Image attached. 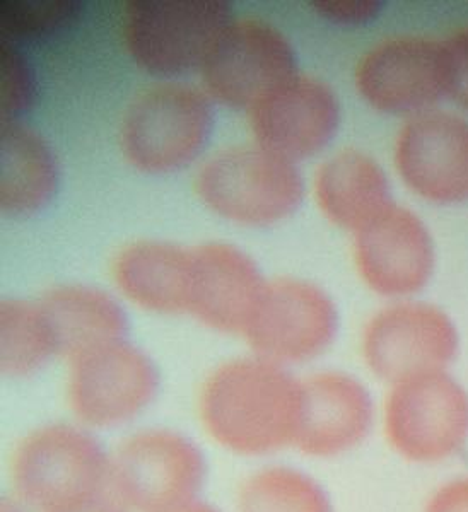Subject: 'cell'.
Listing matches in <instances>:
<instances>
[{
	"mask_svg": "<svg viewBox=\"0 0 468 512\" xmlns=\"http://www.w3.org/2000/svg\"><path fill=\"white\" fill-rule=\"evenodd\" d=\"M383 431L390 448L410 463L450 460L468 441L467 390L446 371L402 379L385 400Z\"/></svg>",
	"mask_w": 468,
	"mask_h": 512,
	"instance_id": "cell-8",
	"label": "cell"
},
{
	"mask_svg": "<svg viewBox=\"0 0 468 512\" xmlns=\"http://www.w3.org/2000/svg\"><path fill=\"white\" fill-rule=\"evenodd\" d=\"M359 274L381 296H407L428 284L434 267L433 239L424 222L393 204L356 233Z\"/></svg>",
	"mask_w": 468,
	"mask_h": 512,
	"instance_id": "cell-16",
	"label": "cell"
},
{
	"mask_svg": "<svg viewBox=\"0 0 468 512\" xmlns=\"http://www.w3.org/2000/svg\"><path fill=\"white\" fill-rule=\"evenodd\" d=\"M195 188L207 209L243 226L282 221L305 197V181L296 163L258 144L214 154L200 168Z\"/></svg>",
	"mask_w": 468,
	"mask_h": 512,
	"instance_id": "cell-6",
	"label": "cell"
},
{
	"mask_svg": "<svg viewBox=\"0 0 468 512\" xmlns=\"http://www.w3.org/2000/svg\"><path fill=\"white\" fill-rule=\"evenodd\" d=\"M339 313L327 292L310 282H267L243 338L252 354L282 367L313 361L334 344Z\"/></svg>",
	"mask_w": 468,
	"mask_h": 512,
	"instance_id": "cell-10",
	"label": "cell"
},
{
	"mask_svg": "<svg viewBox=\"0 0 468 512\" xmlns=\"http://www.w3.org/2000/svg\"><path fill=\"white\" fill-rule=\"evenodd\" d=\"M192 268V250L164 241H137L118 253L113 277L139 308L178 315L188 313Z\"/></svg>",
	"mask_w": 468,
	"mask_h": 512,
	"instance_id": "cell-18",
	"label": "cell"
},
{
	"mask_svg": "<svg viewBox=\"0 0 468 512\" xmlns=\"http://www.w3.org/2000/svg\"><path fill=\"white\" fill-rule=\"evenodd\" d=\"M82 14L74 0H6L0 4L2 41L19 43L50 40L71 30Z\"/></svg>",
	"mask_w": 468,
	"mask_h": 512,
	"instance_id": "cell-24",
	"label": "cell"
},
{
	"mask_svg": "<svg viewBox=\"0 0 468 512\" xmlns=\"http://www.w3.org/2000/svg\"><path fill=\"white\" fill-rule=\"evenodd\" d=\"M398 173L417 195L436 204L468 198V123L443 111H424L400 132Z\"/></svg>",
	"mask_w": 468,
	"mask_h": 512,
	"instance_id": "cell-14",
	"label": "cell"
},
{
	"mask_svg": "<svg viewBox=\"0 0 468 512\" xmlns=\"http://www.w3.org/2000/svg\"><path fill=\"white\" fill-rule=\"evenodd\" d=\"M231 23L224 0H135L123 12V41L144 72L175 79L200 70Z\"/></svg>",
	"mask_w": 468,
	"mask_h": 512,
	"instance_id": "cell-5",
	"label": "cell"
},
{
	"mask_svg": "<svg viewBox=\"0 0 468 512\" xmlns=\"http://www.w3.org/2000/svg\"><path fill=\"white\" fill-rule=\"evenodd\" d=\"M207 478L204 449L173 427L139 429L112 453L110 492L130 512H173L199 501Z\"/></svg>",
	"mask_w": 468,
	"mask_h": 512,
	"instance_id": "cell-3",
	"label": "cell"
},
{
	"mask_svg": "<svg viewBox=\"0 0 468 512\" xmlns=\"http://www.w3.org/2000/svg\"><path fill=\"white\" fill-rule=\"evenodd\" d=\"M173 512H224L221 507H217L212 502L205 501L204 497L199 501L190 502L187 506L180 507Z\"/></svg>",
	"mask_w": 468,
	"mask_h": 512,
	"instance_id": "cell-30",
	"label": "cell"
},
{
	"mask_svg": "<svg viewBox=\"0 0 468 512\" xmlns=\"http://www.w3.org/2000/svg\"><path fill=\"white\" fill-rule=\"evenodd\" d=\"M236 512H335L322 483L291 465L258 468L241 482Z\"/></svg>",
	"mask_w": 468,
	"mask_h": 512,
	"instance_id": "cell-23",
	"label": "cell"
},
{
	"mask_svg": "<svg viewBox=\"0 0 468 512\" xmlns=\"http://www.w3.org/2000/svg\"><path fill=\"white\" fill-rule=\"evenodd\" d=\"M373 396L352 374L323 371L303 381V419L296 446L315 460H334L359 448L375 425Z\"/></svg>",
	"mask_w": 468,
	"mask_h": 512,
	"instance_id": "cell-15",
	"label": "cell"
},
{
	"mask_svg": "<svg viewBox=\"0 0 468 512\" xmlns=\"http://www.w3.org/2000/svg\"><path fill=\"white\" fill-rule=\"evenodd\" d=\"M248 113L255 144L293 163L322 151L334 139L340 123V103L334 89L301 74Z\"/></svg>",
	"mask_w": 468,
	"mask_h": 512,
	"instance_id": "cell-13",
	"label": "cell"
},
{
	"mask_svg": "<svg viewBox=\"0 0 468 512\" xmlns=\"http://www.w3.org/2000/svg\"><path fill=\"white\" fill-rule=\"evenodd\" d=\"M0 512H31L28 507L24 506L23 502L19 501L18 497L14 495H7L2 501V509Z\"/></svg>",
	"mask_w": 468,
	"mask_h": 512,
	"instance_id": "cell-31",
	"label": "cell"
},
{
	"mask_svg": "<svg viewBox=\"0 0 468 512\" xmlns=\"http://www.w3.org/2000/svg\"><path fill=\"white\" fill-rule=\"evenodd\" d=\"M315 11L330 23L356 26L369 23L381 11L380 2L375 0H330L315 2Z\"/></svg>",
	"mask_w": 468,
	"mask_h": 512,
	"instance_id": "cell-26",
	"label": "cell"
},
{
	"mask_svg": "<svg viewBox=\"0 0 468 512\" xmlns=\"http://www.w3.org/2000/svg\"><path fill=\"white\" fill-rule=\"evenodd\" d=\"M112 453L72 422L38 425L11 458L12 495L31 512H69L110 495Z\"/></svg>",
	"mask_w": 468,
	"mask_h": 512,
	"instance_id": "cell-2",
	"label": "cell"
},
{
	"mask_svg": "<svg viewBox=\"0 0 468 512\" xmlns=\"http://www.w3.org/2000/svg\"><path fill=\"white\" fill-rule=\"evenodd\" d=\"M69 512H130L129 509H125V507L120 504V502L113 497L112 494L105 495V497H101L98 501L89 502L86 506L79 507V509H74V511Z\"/></svg>",
	"mask_w": 468,
	"mask_h": 512,
	"instance_id": "cell-29",
	"label": "cell"
},
{
	"mask_svg": "<svg viewBox=\"0 0 468 512\" xmlns=\"http://www.w3.org/2000/svg\"><path fill=\"white\" fill-rule=\"evenodd\" d=\"M450 65V93L468 110V30L445 41Z\"/></svg>",
	"mask_w": 468,
	"mask_h": 512,
	"instance_id": "cell-27",
	"label": "cell"
},
{
	"mask_svg": "<svg viewBox=\"0 0 468 512\" xmlns=\"http://www.w3.org/2000/svg\"><path fill=\"white\" fill-rule=\"evenodd\" d=\"M315 193L323 214L354 234L393 205L385 171L361 151H342L323 163Z\"/></svg>",
	"mask_w": 468,
	"mask_h": 512,
	"instance_id": "cell-20",
	"label": "cell"
},
{
	"mask_svg": "<svg viewBox=\"0 0 468 512\" xmlns=\"http://www.w3.org/2000/svg\"><path fill=\"white\" fill-rule=\"evenodd\" d=\"M59 163L47 140L19 120L0 127V209L24 217L47 207L59 188Z\"/></svg>",
	"mask_w": 468,
	"mask_h": 512,
	"instance_id": "cell-19",
	"label": "cell"
},
{
	"mask_svg": "<svg viewBox=\"0 0 468 512\" xmlns=\"http://www.w3.org/2000/svg\"><path fill=\"white\" fill-rule=\"evenodd\" d=\"M59 355V345L40 303L14 297L2 301L0 369L6 378H31Z\"/></svg>",
	"mask_w": 468,
	"mask_h": 512,
	"instance_id": "cell-22",
	"label": "cell"
},
{
	"mask_svg": "<svg viewBox=\"0 0 468 512\" xmlns=\"http://www.w3.org/2000/svg\"><path fill=\"white\" fill-rule=\"evenodd\" d=\"M361 352L369 371L390 384L445 371L457 357V326L445 311L429 304H397L369 320Z\"/></svg>",
	"mask_w": 468,
	"mask_h": 512,
	"instance_id": "cell-11",
	"label": "cell"
},
{
	"mask_svg": "<svg viewBox=\"0 0 468 512\" xmlns=\"http://www.w3.org/2000/svg\"><path fill=\"white\" fill-rule=\"evenodd\" d=\"M36 76L19 47L2 41L0 47V111L2 120H19L36 99Z\"/></svg>",
	"mask_w": 468,
	"mask_h": 512,
	"instance_id": "cell-25",
	"label": "cell"
},
{
	"mask_svg": "<svg viewBox=\"0 0 468 512\" xmlns=\"http://www.w3.org/2000/svg\"><path fill=\"white\" fill-rule=\"evenodd\" d=\"M424 512H468V477L441 485L431 495Z\"/></svg>",
	"mask_w": 468,
	"mask_h": 512,
	"instance_id": "cell-28",
	"label": "cell"
},
{
	"mask_svg": "<svg viewBox=\"0 0 468 512\" xmlns=\"http://www.w3.org/2000/svg\"><path fill=\"white\" fill-rule=\"evenodd\" d=\"M38 303L52 326L59 354L67 361L129 333V318L117 299L96 287H53Z\"/></svg>",
	"mask_w": 468,
	"mask_h": 512,
	"instance_id": "cell-21",
	"label": "cell"
},
{
	"mask_svg": "<svg viewBox=\"0 0 468 512\" xmlns=\"http://www.w3.org/2000/svg\"><path fill=\"white\" fill-rule=\"evenodd\" d=\"M212 99L204 89L164 82L142 93L120 125L123 158L147 175H168L194 163L211 139Z\"/></svg>",
	"mask_w": 468,
	"mask_h": 512,
	"instance_id": "cell-4",
	"label": "cell"
},
{
	"mask_svg": "<svg viewBox=\"0 0 468 512\" xmlns=\"http://www.w3.org/2000/svg\"><path fill=\"white\" fill-rule=\"evenodd\" d=\"M192 255L188 315L214 332L243 337L267 286L257 263L228 243H205Z\"/></svg>",
	"mask_w": 468,
	"mask_h": 512,
	"instance_id": "cell-17",
	"label": "cell"
},
{
	"mask_svg": "<svg viewBox=\"0 0 468 512\" xmlns=\"http://www.w3.org/2000/svg\"><path fill=\"white\" fill-rule=\"evenodd\" d=\"M161 388L153 357L129 338L100 345L69 361L67 405L94 432L115 431L146 414Z\"/></svg>",
	"mask_w": 468,
	"mask_h": 512,
	"instance_id": "cell-7",
	"label": "cell"
},
{
	"mask_svg": "<svg viewBox=\"0 0 468 512\" xmlns=\"http://www.w3.org/2000/svg\"><path fill=\"white\" fill-rule=\"evenodd\" d=\"M356 86L369 105L385 113H424L450 93L445 43L393 38L359 62Z\"/></svg>",
	"mask_w": 468,
	"mask_h": 512,
	"instance_id": "cell-12",
	"label": "cell"
},
{
	"mask_svg": "<svg viewBox=\"0 0 468 512\" xmlns=\"http://www.w3.org/2000/svg\"><path fill=\"white\" fill-rule=\"evenodd\" d=\"M199 72L212 101L248 111L299 74L286 36L255 19H233Z\"/></svg>",
	"mask_w": 468,
	"mask_h": 512,
	"instance_id": "cell-9",
	"label": "cell"
},
{
	"mask_svg": "<svg viewBox=\"0 0 468 512\" xmlns=\"http://www.w3.org/2000/svg\"><path fill=\"white\" fill-rule=\"evenodd\" d=\"M197 415L219 448L240 458H269L298 441L303 381L257 355L217 366L200 386Z\"/></svg>",
	"mask_w": 468,
	"mask_h": 512,
	"instance_id": "cell-1",
	"label": "cell"
}]
</instances>
